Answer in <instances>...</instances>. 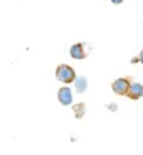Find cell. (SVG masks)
Masks as SVG:
<instances>
[{
    "mask_svg": "<svg viewBox=\"0 0 143 155\" xmlns=\"http://www.w3.org/2000/svg\"><path fill=\"white\" fill-rule=\"evenodd\" d=\"M56 78H57L61 83L69 84V83H74V79H76V73H74V69L71 66H67V64H61V66H57V69H56Z\"/></svg>",
    "mask_w": 143,
    "mask_h": 155,
    "instance_id": "cell-1",
    "label": "cell"
},
{
    "mask_svg": "<svg viewBox=\"0 0 143 155\" xmlns=\"http://www.w3.org/2000/svg\"><path fill=\"white\" fill-rule=\"evenodd\" d=\"M111 88L116 94H126L128 88H130V79H128V78H118V79L111 84Z\"/></svg>",
    "mask_w": 143,
    "mask_h": 155,
    "instance_id": "cell-2",
    "label": "cell"
},
{
    "mask_svg": "<svg viewBox=\"0 0 143 155\" xmlns=\"http://www.w3.org/2000/svg\"><path fill=\"white\" fill-rule=\"evenodd\" d=\"M57 100H59V103H61L62 106L73 105V91H71V88L64 86V88L59 89L57 91Z\"/></svg>",
    "mask_w": 143,
    "mask_h": 155,
    "instance_id": "cell-3",
    "label": "cell"
},
{
    "mask_svg": "<svg viewBox=\"0 0 143 155\" xmlns=\"http://www.w3.org/2000/svg\"><path fill=\"white\" fill-rule=\"evenodd\" d=\"M69 54L73 59H84L86 56H88V51H86V46L84 44H74V46H71V51Z\"/></svg>",
    "mask_w": 143,
    "mask_h": 155,
    "instance_id": "cell-4",
    "label": "cell"
},
{
    "mask_svg": "<svg viewBox=\"0 0 143 155\" xmlns=\"http://www.w3.org/2000/svg\"><path fill=\"white\" fill-rule=\"evenodd\" d=\"M126 96L132 98V100H140L143 96V84H140V83H130Z\"/></svg>",
    "mask_w": 143,
    "mask_h": 155,
    "instance_id": "cell-5",
    "label": "cell"
},
{
    "mask_svg": "<svg viewBox=\"0 0 143 155\" xmlns=\"http://www.w3.org/2000/svg\"><path fill=\"white\" fill-rule=\"evenodd\" d=\"M74 88H76L77 93H84L86 89H88V81H86V78H76L74 79Z\"/></svg>",
    "mask_w": 143,
    "mask_h": 155,
    "instance_id": "cell-6",
    "label": "cell"
},
{
    "mask_svg": "<svg viewBox=\"0 0 143 155\" xmlns=\"http://www.w3.org/2000/svg\"><path fill=\"white\" fill-rule=\"evenodd\" d=\"M84 113H86L84 103H77V105L74 106V116H76V118H83V116H84Z\"/></svg>",
    "mask_w": 143,
    "mask_h": 155,
    "instance_id": "cell-7",
    "label": "cell"
},
{
    "mask_svg": "<svg viewBox=\"0 0 143 155\" xmlns=\"http://www.w3.org/2000/svg\"><path fill=\"white\" fill-rule=\"evenodd\" d=\"M138 61H140V62H141V64H143V49H141V51H140V56H138Z\"/></svg>",
    "mask_w": 143,
    "mask_h": 155,
    "instance_id": "cell-8",
    "label": "cell"
},
{
    "mask_svg": "<svg viewBox=\"0 0 143 155\" xmlns=\"http://www.w3.org/2000/svg\"><path fill=\"white\" fill-rule=\"evenodd\" d=\"M111 2H113V4H115V5H118V4H121L123 0H111Z\"/></svg>",
    "mask_w": 143,
    "mask_h": 155,
    "instance_id": "cell-9",
    "label": "cell"
}]
</instances>
